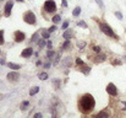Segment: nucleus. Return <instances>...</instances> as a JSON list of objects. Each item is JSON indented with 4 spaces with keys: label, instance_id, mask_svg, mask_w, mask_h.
Masks as SVG:
<instances>
[{
    "label": "nucleus",
    "instance_id": "nucleus-1",
    "mask_svg": "<svg viewBox=\"0 0 126 118\" xmlns=\"http://www.w3.org/2000/svg\"><path fill=\"white\" fill-rule=\"evenodd\" d=\"M96 107V100L91 94H85L78 101V110L83 114H89Z\"/></svg>",
    "mask_w": 126,
    "mask_h": 118
},
{
    "label": "nucleus",
    "instance_id": "nucleus-2",
    "mask_svg": "<svg viewBox=\"0 0 126 118\" xmlns=\"http://www.w3.org/2000/svg\"><path fill=\"white\" fill-rule=\"evenodd\" d=\"M99 28H100V31L103 32V33H105L108 37H113V38H116V35L114 33L113 28H111L109 25L104 24V22H100V24H99Z\"/></svg>",
    "mask_w": 126,
    "mask_h": 118
},
{
    "label": "nucleus",
    "instance_id": "nucleus-3",
    "mask_svg": "<svg viewBox=\"0 0 126 118\" xmlns=\"http://www.w3.org/2000/svg\"><path fill=\"white\" fill-rule=\"evenodd\" d=\"M23 20L26 24H30V25H34L36 24V15L32 12V11H27L23 15Z\"/></svg>",
    "mask_w": 126,
    "mask_h": 118
},
{
    "label": "nucleus",
    "instance_id": "nucleus-4",
    "mask_svg": "<svg viewBox=\"0 0 126 118\" xmlns=\"http://www.w3.org/2000/svg\"><path fill=\"white\" fill-rule=\"evenodd\" d=\"M44 10L47 12H55L56 11V4L53 0H47L44 3Z\"/></svg>",
    "mask_w": 126,
    "mask_h": 118
},
{
    "label": "nucleus",
    "instance_id": "nucleus-5",
    "mask_svg": "<svg viewBox=\"0 0 126 118\" xmlns=\"http://www.w3.org/2000/svg\"><path fill=\"white\" fill-rule=\"evenodd\" d=\"M107 92L110 96H116L118 95V89L114 84L110 83V84H108V86H107Z\"/></svg>",
    "mask_w": 126,
    "mask_h": 118
},
{
    "label": "nucleus",
    "instance_id": "nucleus-6",
    "mask_svg": "<svg viewBox=\"0 0 126 118\" xmlns=\"http://www.w3.org/2000/svg\"><path fill=\"white\" fill-rule=\"evenodd\" d=\"M25 39V33L21 31H16L15 32V41L16 42H22Z\"/></svg>",
    "mask_w": 126,
    "mask_h": 118
},
{
    "label": "nucleus",
    "instance_id": "nucleus-7",
    "mask_svg": "<svg viewBox=\"0 0 126 118\" xmlns=\"http://www.w3.org/2000/svg\"><path fill=\"white\" fill-rule=\"evenodd\" d=\"M19 78H20V75H19V73H16V71H11V73L7 74V79L10 80V81H16Z\"/></svg>",
    "mask_w": 126,
    "mask_h": 118
},
{
    "label": "nucleus",
    "instance_id": "nucleus-8",
    "mask_svg": "<svg viewBox=\"0 0 126 118\" xmlns=\"http://www.w3.org/2000/svg\"><path fill=\"white\" fill-rule=\"evenodd\" d=\"M32 54H33V49H32V48H26V49H23L22 51V55L23 58H30Z\"/></svg>",
    "mask_w": 126,
    "mask_h": 118
},
{
    "label": "nucleus",
    "instance_id": "nucleus-9",
    "mask_svg": "<svg viewBox=\"0 0 126 118\" xmlns=\"http://www.w3.org/2000/svg\"><path fill=\"white\" fill-rule=\"evenodd\" d=\"M11 10H12V3L9 1V3H6V5H5V16H10Z\"/></svg>",
    "mask_w": 126,
    "mask_h": 118
},
{
    "label": "nucleus",
    "instance_id": "nucleus-10",
    "mask_svg": "<svg viewBox=\"0 0 126 118\" xmlns=\"http://www.w3.org/2000/svg\"><path fill=\"white\" fill-rule=\"evenodd\" d=\"M72 36H74V32L71 31V30H67V28H66V31H65L64 33H63V37H64L65 39H70Z\"/></svg>",
    "mask_w": 126,
    "mask_h": 118
},
{
    "label": "nucleus",
    "instance_id": "nucleus-11",
    "mask_svg": "<svg viewBox=\"0 0 126 118\" xmlns=\"http://www.w3.org/2000/svg\"><path fill=\"white\" fill-rule=\"evenodd\" d=\"M80 70L85 75H88L89 74V71H91V69H89V67H87V65H85V64H82L81 65V68H80Z\"/></svg>",
    "mask_w": 126,
    "mask_h": 118
},
{
    "label": "nucleus",
    "instance_id": "nucleus-12",
    "mask_svg": "<svg viewBox=\"0 0 126 118\" xmlns=\"http://www.w3.org/2000/svg\"><path fill=\"white\" fill-rule=\"evenodd\" d=\"M7 67L10 69H14V70H19V69L21 68L19 64H15V63H7Z\"/></svg>",
    "mask_w": 126,
    "mask_h": 118
},
{
    "label": "nucleus",
    "instance_id": "nucleus-13",
    "mask_svg": "<svg viewBox=\"0 0 126 118\" xmlns=\"http://www.w3.org/2000/svg\"><path fill=\"white\" fill-rule=\"evenodd\" d=\"M71 47V42L69 41V39H66L64 42V44H63V47H61V49H64V51H66L67 48H70Z\"/></svg>",
    "mask_w": 126,
    "mask_h": 118
},
{
    "label": "nucleus",
    "instance_id": "nucleus-14",
    "mask_svg": "<svg viewBox=\"0 0 126 118\" xmlns=\"http://www.w3.org/2000/svg\"><path fill=\"white\" fill-rule=\"evenodd\" d=\"M110 114L108 113L107 111H102V112H99V113H98L97 116H96V118H100V117H109Z\"/></svg>",
    "mask_w": 126,
    "mask_h": 118
},
{
    "label": "nucleus",
    "instance_id": "nucleus-15",
    "mask_svg": "<svg viewBox=\"0 0 126 118\" xmlns=\"http://www.w3.org/2000/svg\"><path fill=\"white\" fill-rule=\"evenodd\" d=\"M38 91H39V87H38V86H34V87H32V89L30 90V95L33 96V95L38 94Z\"/></svg>",
    "mask_w": 126,
    "mask_h": 118
},
{
    "label": "nucleus",
    "instance_id": "nucleus-16",
    "mask_svg": "<svg viewBox=\"0 0 126 118\" xmlns=\"http://www.w3.org/2000/svg\"><path fill=\"white\" fill-rule=\"evenodd\" d=\"M49 30L47 31V30H44V28H42V36H43V38H45V39H48L49 38Z\"/></svg>",
    "mask_w": 126,
    "mask_h": 118
},
{
    "label": "nucleus",
    "instance_id": "nucleus-17",
    "mask_svg": "<svg viewBox=\"0 0 126 118\" xmlns=\"http://www.w3.org/2000/svg\"><path fill=\"white\" fill-rule=\"evenodd\" d=\"M28 106H30V102H28V101H23V102L21 103V110H22V111H26L27 108H28Z\"/></svg>",
    "mask_w": 126,
    "mask_h": 118
},
{
    "label": "nucleus",
    "instance_id": "nucleus-18",
    "mask_svg": "<svg viewBox=\"0 0 126 118\" xmlns=\"http://www.w3.org/2000/svg\"><path fill=\"white\" fill-rule=\"evenodd\" d=\"M63 65H64V67H70V65H71V58H70V57L65 58V60L63 62Z\"/></svg>",
    "mask_w": 126,
    "mask_h": 118
},
{
    "label": "nucleus",
    "instance_id": "nucleus-19",
    "mask_svg": "<svg viewBox=\"0 0 126 118\" xmlns=\"http://www.w3.org/2000/svg\"><path fill=\"white\" fill-rule=\"evenodd\" d=\"M47 58L49 59V60H52V59L54 58V52H53L52 49H49V51L47 52Z\"/></svg>",
    "mask_w": 126,
    "mask_h": 118
},
{
    "label": "nucleus",
    "instance_id": "nucleus-20",
    "mask_svg": "<svg viewBox=\"0 0 126 118\" xmlns=\"http://www.w3.org/2000/svg\"><path fill=\"white\" fill-rule=\"evenodd\" d=\"M38 78H39L41 80H47L48 79V74L47 73H41L39 75H38Z\"/></svg>",
    "mask_w": 126,
    "mask_h": 118
},
{
    "label": "nucleus",
    "instance_id": "nucleus-21",
    "mask_svg": "<svg viewBox=\"0 0 126 118\" xmlns=\"http://www.w3.org/2000/svg\"><path fill=\"white\" fill-rule=\"evenodd\" d=\"M60 21H61L60 15H55V16L53 17V22H54V24H58V22H60Z\"/></svg>",
    "mask_w": 126,
    "mask_h": 118
},
{
    "label": "nucleus",
    "instance_id": "nucleus-22",
    "mask_svg": "<svg viewBox=\"0 0 126 118\" xmlns=\"http://www.w3.org/2000/svg\"><path fill=\"white\" fill-rule=\"evenodd\" d=\"M80 12H81V8L80 6H77V8H75V10H74V16H78L80 15Z\"/></svg>",
    "mask_w": 126,
    "mask_h": 118
},
{
    "label": "nucleus",
    "instance_id": "nucleus-23",
    "mask_svg": "<svg viewBox=\"0 0 126 118\" xmlns=\"http://www.w3.org/2000/svg\"><path fill=\"white\" fill-rule=\"evenodd\" d=\"M45 44H47V43H45V38H44V39H41L39 42H38V46H39L41 48H44Z\"/></svg>",
    "mask_w": 126,
    "mask_h": 118
},
{
    "label": "nucleus",
    "instance_id": "nucleus-24",
    "mask_svg": "<svg viewBox=\"0 0 126 118\" xmlns=\"http://www.w3.org/2000/svg\"><path fill=\"white\" fill-rule=\"evenodd\" d=\"M38 37H39V33H38V32H36V33L32 36V38H31V41L32 42H37V39H38Z\"/></svg>",
    "mask_w": 126,
    "mask_h": 118
},
{
    "label": "nucleus",
    "instance_id": "nucleus-25",
    "mask_svg": "<svg viewBox=\"0 0 126 118\" xmlns=\"http://www.w3.org/2000/svg\"><path fill=\"white\" fill-rule=\"evenodd\" d=\"M53 83H54V86H55V89H59V86H60V80L54 79V80H53Z\"/></svg>",
    "mask_w": 126,
    "mask_h": 118
},
{
    "label": "nucleus",
    "instance_id": "nucleus-26",
    "mask_svg": "<svg viewBox=\"0 0 126 118\" xmlns=\"http://www.w3.org/2000/svg\"><path fill=\"white\" fill-rule=\"evenodd\" d=\"M78 26H80V27H83V28H87V24L85 22V21H78V24H77Z\"/></svg>",
    "mask_w": 126,
    "mask_h": 118
},
{
    "label": "nucleus",
    "instance_id": "nucleus-27",
    "mask_svg": "<svg viewBox=\"0 0 126 118\" xmlns=\"http://www.w3.org/2000/svg\"><path fill=\"white\" fill-rule=\"evenodd\" d=\"M104 60H105V55L102 54V55H98L97 57V60L96 62H104Z\"/></svg>",
    "mask_w": 126,
    "mask_h": 118
},
{
    "label": "nucleus",
    "instance_id": "nucleus-28",
    "mask_svg": "<svg viewBox=\"0 0 126 118\" xmlns=\"http://www.w3.org/2000/svg\"><path fill=\"white\" fill-rule=\"evenodd\" d=\"M59 59H60V53H58V54L55 55V58H54V62H53V64H58V63H59Z\"/></svg>",
    "mask_w": 126,
    "mask_h": 118
},
{
    "label": "nucleus",
    "instance_id": "nucleus-29",
    "mask_svg": "<svg viewBox=\"0 0 126 118\" xmlns=\"http://www.w3.org/2000/svg\"><path fill=\"white\" fill-rule=\"evenodd\" d=\"M0 44H4V31H0Z\"/></svg>",
    "mask_w": 126,
    "mask_h": 118
},
{
    "label": "nucleus",
    "instance_id": "nucleus-30",
    "mask_svg": "<svg viewBox=\"0 0 126 118\" xmlns=\"http://www.w3.org/2000/svg\"><path fill=\"white\" fill-rule=\"evenodd\" d=\"M69 27V21H65V22L63 24V26H61V30H66Z\"/></svg>",
    "mask_w": 126,
    "mask_h": 118
},
{
    "label": "nucleus",
    "instance_id": "nucleus-31",
    "mask_svg": "<svg viewBox=\"0 0 126 118\" xmlns=\"http://www.w3.org/2000/svg\"><path fill=\"white\" fill-rule=\"evenodd\" d=\"M115 16H116V17H118L119 20H121V19H122V14H121V12H119V11H115Z\"/></svg>",
    "mask_w": 126,
    "mask_h": 118
},
{
    "label": "nucleus",
    "instance_id": "nucleus-32",
    "mask_svg": "<svg viewBox=\"0 0 126 118\" xmlns=\"http://www.w3.org/2000/svg\"><path fill=\"white\" fill-rule=\"evenodd\" d=\"M93 51H94V52H97V53H100V47L94 46V47H93Z\"/></svg>",
    "mask_w": 126,
    "mask_h": 118
},
{
    "label": "nucleus",
    "instance_id": "nucleus-33",
    "mask_svg": "<svg viewBox=\"0 0 126 118\" xmlns=\"http://www.w3.org/2000/svg\"><path fill=\"white\" fill-rule=\"evenodd\" d=\"M96 3H97L98 5H99V6H100L102 9L104 8V4H103V1H102V0H96Z\"/></svg>",
    "mask_w": 126,
    "mask_h": 118
},
{
    "label": "nucleus",
    "instance_id": "nucleus-34",
    "mask_svg": "<svg viewBox=\"0 0 126 118\" xmlns=\"http://www.w3.org/2000/svg\"><path fill=\"white\" fill-rule=\"evenodd\" d=\"M76 64H77V65H82V64H83V62H82L80 58H77V59H76Z\"/></svg>",
    "mask_w": 126,
    "mask_h": 118
},
{
    "label": "nucleus",
    "instance_id": "nucleus-35",
    "mask_svg": "<svg viewBox=\"0 0 126 118\" xmlns=\"http://www.w3.org/2000/svg\"><path fill=\"white\" fill-rule=\"evenodd\" d=\"M77 46H78L80 48H83V47L86 46V43H85V42H78V43H77Z\"/></svg>",
    "mask_w": 126,
    "mask_h": 118
},
{
    "label": "nucleus",
    "instance_id": "nucleus-36",
    "mask_svg": "<svg viewBox=\"0 0 126 118\" xmlns=\"http://www.w3.org/2000/svg\"><path fill=\"white\" fill-rule=\"evenodd\" d=\"M47 47L49 48V49H52V47H53V43H52L50 41H48V43H47Z\"/></svg>",
    "mask_w": 126,
    "mask_h": 118
},
{
    "label": "nucleus",
    "instance_id": "nucleus-37",
    "mask_svg": "<svg viewBox=\"0 0 126 118\" xmlns=\"http://www.w3.org/2000/svg\"><path fill=\"white\" fill-rule=\"evenodd\" d=\"M55 30H56V26H52V27L49 28V32H54Z\"/></svg>",
    "mask_w": 126,
    "mask_h": 118
},
{
    "label": "nucleus",
    "instance_id": "nucleus-38",
    "mask_svg": "<svg viewBox=\"0 0 126 118\" xmlns=\"http://www.w3.org/2000/svg\"><path fill=\"white\" fill-rule=\"evenodd\" d=\"M42 117V113H36L34 114V118H41Z\"/></svg>",
    "mask_w": 126,
    "mask_h": 118
},
{
    "label": "nucleus",
    "instance_id": "nucleus-39",
    "mask_svg": "<svg viewBox=\"0 0 126 118\" xmlns=\"http://www.w3.org/2000/svg\"><path fill=\"white\" fill-rule=\"evenodd\" d=\"M63 6H64V8H66V6H67V3H66V0H63Z\"/></svg>",
    "mask_w": 126,
    "mask_h": 118
},
{
    "label": "nucleus",
    "instance_id": "nucleus-40",
    "mask_svg": "<svg viewBox=\"0 0 126 118\" xmlns=\"http://www.w3.org/2000/svg\"><path fill=\"white\" fill-rule=\"evenodd\" d=\"M0 64H1V65H4V64H6V62H5L4 59H0Z\"/></svg>",
    "mask_w": 126,
    "mask_h": 118
},
{
    "label": "nucleus",
    "instance_id": "nucleus-41",
    "mask_svg": "<svg viewBox=\"0 0 126 118\" xmlns=\"http://www.w3.org/2000/svg\"><path fill=\"white\" fill-rule=\"evenodd\" d=\"M17 1H23V0H17Z\"/></svg>",
    "mask_w": 126,
    "mask_h": 118
}]
</instances>
